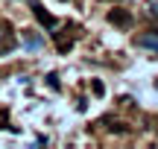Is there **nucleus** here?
I'll list each match as a JSON object with an SVG mask.
<instances>
[{
	"label": "nucleus",
	"mask_w": 158,
	"mask_h": 149,
	"mask_svg": "<svg viewBox=\"0 0 158 149\" xmlns=\"http://www.w3.org/2000/svg\"><path fill=\"white\" fill-rule=\"evenodd\" d=\"M108 23H114V26H120V29H129L132 26V15L126 9H111L108 12Z\"/></svg>",
	"instance_id": "obj_1"
},
{
	"label": "nucleus",
	"mask_w": 158,
	"mask_h": 149,
	"mask_svg": "<svg viewBox=\"0 0 158 149\" xmlns=\"http://www.w3.org/2000/svg\"><path fill=\"white\" fill-rule=\"evenodd\" d=\"M32 15L38 18V23H41L44 29H56V18H53V15H50V12H47L41 3H32Z\"/></svg>",
	"instance_id": "obj_2"
},
{
	"label": "nucleus",
	"mask_w": 158,
	"mask_h": 149,
	"mask_svg": "<svg viewBox=\"0 0 158 149\" xmlns=\"http://www.w3.org/2000/svg\"><path fill=\"white\" fill-rule=\"evenodd\" d=\"M23 47H27V50H41L44 41H41L38 35H32V32H23Z\"/></svg>",
	"instance_id": "obj_3"
},
{
	"label": "nucleus",
	"mask_w": 158,
	"mask_h": 149,
	"mask_svg": "<svg viewBox=\"0 0 158 149\" xmlns=\"http://www.w3.org/2000/svg\"><path fill=\"white\" fill-rule=\"evenodd\" d=\"M138 47H149V50L158 53V35H141L138 38Z\"/></svg>",
	"instance_id": "obj_4"
},
{
	"label": "nucleus",
	"mask_w": 158,
	"mask_h": 149,
	"mask_svg": "<svg viewBox=\"0 0 158 149\" xmlns=\"http://www.w3.org/2000/svg\"><path fill=\"white\" fill-rule=\"evenodd\" d=\"M12 44H15V41H12V35H9V29H3V26H0V53H6V50H12Z\"/></svg>",
	"instance_id": "obj_5"
},
{
	"label": "nucleus",
	"mask_w": 158,
	"mask_h": 149,
	"mask_svg": "<svg viewBox=\"0 0 158 149\" xmlns=\"http://www.w3.org/2000/svg\"><path fill=\"white\" fill-rule=\"evenodd\" d=\"M0 129H9V111L0 108Z\"/></svg>",
	"instance_id": "obj_6"
},
{
	"label": "nucleus",
	"mask_w": 158,
	"mask_h": 149,
	"mask_svg": "<svg viewBox=\"0 0 158 149\" xmlns=\"http://www.w3.org/2000/svg\"><path fill=\"white\" fill-rule=\"evenodd\" d=\"M47 85H50V88H59V76L50 73V76H47Z\"/></svg>",
	"instance_id": "obj_7"
},
{
	"label": "nucleus",
	"mask_w": 158,
	"mask_h": 149,
	"mask_svg": "<svg viewBox=\"0 0 158 149\" xmlns=\"http://www.w3.org/2000/svg\"><path fill=\"white\" fill-rule=\"evenodd\" d=\"M152 12H155V15H158V0H155V3H152Z\"/></svg>",
	"instance_id": "obj_8"
}]
</instances>
